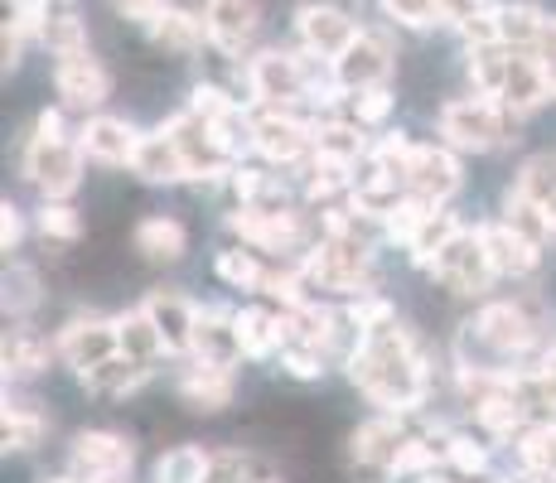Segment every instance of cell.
I'll return each instance as SVG.
<instances>
[{
  "mask_svg": "<svg viewBox=\"0 0 556 483\" xmlns=\"http://www.w3.org/2000/svg\"><path fill=\"white\" fill-rule=\"evenodd\" d=\"M349 382H354L378 411H392V416L421 411L426 396H431L426 353L397 315L368 329L363 348L354 353V363H349Z\"/></svg>",
  "mask_w": 556,
  "mask_h": 483,
  "instance_id": "obj_1",
  "label": "cell"
},
{
  "mask_svg": "<svg viewBox=\"0 0 556 483\" xmlns=\"http://www.w3.org/2000/svg\"><path fill=\"white\" fill-rule=\"evenodd\" d=\"M372 252H378V242L368 238H319L315 252L301 262V276L309 285V295L325 300H363L372 295Z\"/></svg>",
  "mask_w": 556,
  "mask_h": 483,
  "instance_id": "obj_2",
  "label": "cell"
},
{
  "mask_svg": "<svg viewBox=\"0 0 556 483\" xmlns=\"http://www.w3.org/2000/svg\"><path fill=\"white\" fill-rule=\"evenodd\" d=\"M83 145L63 136V112H39L35 136L25 145V179L45 193V203L68 199L83 185Z\"/></svg>",
  "mask_w": 556,
  "mask_h": 483,
  "instance_id": "obj_3",
  "label": "cell"
},
{
  "mask_svg": "<svg viewBox=\"0 0 556 483\" xmlns=\"http://www.w3.org/2000/svg\"><path fill=\"white\" fill-rule=\"evenodd\" d=\"M513 131H518V116L504 102H494V97L469 92V97H451L441 106V136L451 150L484 155V150H498L504 141H513Z\"/></svg>",
  "mask_w": 556,
  "mask_h": 483,
  "instance_id": "obj_4",
  "label": "cell"
},
{
  "mask_svg": "<svg viewBox=\"0 0 556 483\" xmlns=\"http://www.w3.org/2000/svg\"><path fill=\"white\" fill-rule=\"evenodd\" d=\"M426 276H431L441 290H451V295H469V300L489 295V285L498 281L494 266H489V252H484L479 228H459L455 238L441 246V256L426 266Z\"/></svg>",
  "mask_w": 556,
  "mask_h": 483,
  "instance_id": "obj_5",
  "label": "cell"
},
{
  "mask_svg": "<svg viewBox=\"0 0 556 483\" xmlns=\"http://www.w3.org/2000/svg\"><path fill=\"white\" fill-rule=\"evenodd\" d=\"M248 92L262 112H295V102H309L301 53L266 49L248 59Z\"/></svg>",
  "mask_w": 556,
  "mask_h": 483,
  "instance_id": "obj_6",
  "label": "cell"
},
{
  "mask_svg": "<svg viewBox=\"0 0 556 483\" xmlns=\"http://www.w3.org/2000/svg\"><path fill=\"white\" fill-rule=\"evenodd\" d=\"M136 465V445L122 431H78L68 449V474L78 483H122Z\"/></svg>",
  "mask_w": 556,
  "mask_h": 483,
  "instance_id": "obj_7",
  "label": "cell"
},
{
  "mask_svg": "<svg viewBox=\"0 0 556 483\" xmlns=\"http://www.w3.org/2000/svg\"><path fill=\"white\" fill-rule=\"evenodd\" d=\"M252 136H256V155L271 160L281 169L295 165H315V122L295 112H256L252 116Z\"/></svg>",
  "mask_w": 556,
  "mask_h": 483,
  "instance_id": "obj_8",
  "label": "cell"
},
{
  "mask_svg": "<svg viewBox=\"0 0 556 483\" xmlns=\"http://www.w3.org/2000/svg\"><path fill=\"white\" fill-rule=\"evenodd\" d=\"M59 343V363L73 372H88L98 368V363L116 358L122 353V334H116V315H98V309H88V315H73L68 325L53 334Z\"/></svg>",
  "mask_w": 556,
  "mask_h": 483,
  "instance_id": "obj_9",
  "label": "cell"
},
{
  "mask_svg": "<svg viewBox=\"0 0 556 483\" xmlns=\"http://www.w3.org/2000/svg\"><path fill=\"white\" fill-rule=\"evenodd\" d=\"M465 175H459V160L451 145H421L416 141L412 150V165H406V193L431 208H445V203L459 193Z\"/></svg>",
  "mask_w": 556,
  "mask_h": 483,
  "instance_id": "obj_10",
  "label": "cell"
},
{
  "mask_svg": "<svg viewBox=\"0 0 556 483\" xmlns=\"http://www.w3.org/2000/svg\"><path fill=\"white\" fill-rule=\"evenodd\" d=\"M406 440H412V431H406V416H392V411H378L372 421H363L354 435H349V459H354L358 469H372V474H388L397 469Z\"/></svg>",
  "mask_w": 556,
  "mask_h": 483,
  "instance_id": "obj_11",
  "label": "cell"
},
{
  "mask_svg": "<svg viewBox=\"0 0 556 483\" xmlns=\"http://www.w3.org/2000/svg\"><path fill=\"white\" fill-rule=\"evenodd\" d=\"M141 309L151 315V325L160 329V339H165L169 358H189V353H194L199 305L185 295V290H175V285H155V290H146Z\"/></svg>",
  "mask_w": 556,
  "mask_h": 483,
  "instance_id": "obj_12",
  "label": "cell"
},
{
  "mask_svg": "<svg viewBox=\"0 0 556 483\" xmlns=\"http://www.w3.org/2000/svg\"><path fill=\"white\" fill-rule=\"evenodd\" d=\"M295 35H301L305 53H315V59H325V63H339L363 29L339 5H301V15H295Z\"/></svg>",
  "mask_w": 556,
  "mask_h": 483,
  "instance_id": "obj_13",
  "label": "cell"
},
{
  "mask_svg": "<svg viewBox=\"0 0 556 483\" xmlns=\"http://www.w3.org/2000/svg\"><path fill=\"white\" fill-rule=\"evenodd\" d=\"M175 392H179V402H185L189 411L218 416V411H228V406L238 402V378H232L228 368H213V363L189 358L185 368L175 372Z\"/></svg>",
  "mask_w": 556,
  "mask_h": 483,
  "instance_id": "obj_14",
  "label": "cell"
},
{
  "mask_svg": "<svg viewBox=\"0 0 556 483\" xmlns=\"http://www.w3.org/2000/svg\"><path fill=\"white\" fill-rule=\"evenodd\" d=\"M334 78H339V88H344L349 97L368 92V88H388V78H392V45L382 35H358L354 45H349L344 59L334 63Z\"/></svg>",
  "mask_w": 556,
  "mask_h": 483,
  "instance_id": "obj_15",
  "label": "cell"
},
{
  "mask_svg": "<svg viewBox=\"0 0 556 483\" xmlns=\"http://www.w3.org/2000/svg\"><path fill=\"white\" fill-rule=\"evenodd\" d=\"M53 88H59L68 112H92V106L106 102L112 78H106V68L92 59V53H73V59L53 63Z\"/></svg>",
  "mask_w": 556,
  "mask_h": 483,
  "instance_id": "obj_16",
  "label": "cell"
},
{
  "mask_svg": "<svg viewBox=\"0 0 556 483\" xmlns=\"http://www.w3.org/2000/svg\"><path fill=\"white\" fill-rule=\"evenodd\" d=\"M189 358L213 363V368H238L248 358L238 334V309H199V329H194V353Z\"/></svg>",
  "mask_w": 556,
  "mask_h": 483,
  "instance_id": "obj_17",
  "label": "cell"
},
{
  "mask_svg": "<svg viewBox=\"0 0 556 483\" xmlns=\"http://www.w3.org/2000/svg\"><path fill=\"white\" fill-rule=\"evenodd\" d=\"M479 238H484V252H489V266H494L498 281H528L532 271L542 266V246H532L528 238L508 228V223H479Z\"/></svg>",
  "mask_w": 556,
  "mask_h": 483,
  "instance_id": "obj_18",
  "label": "cell"
},
{
  "mask_svg": "<svg viewBox=\"0 0 556 483\" xmlns=\"http://www.w3.org/2000/svg\"><path fill=\"white\" fill-rule=\"evenodd\" d=\"M131 175L141 179V185H185V179H194V169H189L179 141L160 126V131L141 136V145H136V155H131Z\"/></svg>",
  "mask_w": 556,
  "mask_h": 483,
  "instance_id": "obj_19",
  "label": "cell"
},
{
  "mask_svg": "<svg viewBox=\"0 0 556 483\" xmlns=\"http://www.w3.org/2000/svg\"><path fill=\"white\" fill-rule=\"evenodd\" d=\"M78 145H83V155L98 160V165L131 169V155H136V145H141V136H136V126L122 122V116H88L78 131Z\"/></svg>",
  "mask_w": 556,
  "mask_h": 483,
  "instance_id": "obj_20",
  "label": "cell"
},
{
  "mask_svg": "<svg viewBox=\"0 0 556 483\" xmlns=\"http://www.w3.org/2000/svg\"><path fill=\"white\" fill-rule=\"evenodd\" d=\"M203 20H208V45H218L228 59H238L248 49V39L256 35V0H208L203 5Z\"/></svg>",
  "mask_w": 556,
  "mask_h": 483,
  "instance_id": "obj_21",
  "label": "cell"
},
{
  "mask_svg": "<svg viewBox=\"0 0 556 483\" xmlns=\"http://www.w3.org/2000/svg\"><path fill=\"white\" fill-rule=\"evenodd\" d=\"M131 246L141 262L175 266V262H185V252H189V232H185V223L169 218V213H146L131 232Z\"/></svg>",
  "mask_w": 556,
  "mask_h": 483,
  "instance_id": "obj_22",
  "label": "cell"
},
{
  "mask_svg": "<svg viewBox=\"0 0 556 483\" xmlns=\"http://www.w3.org/2000/svg\"><path fill=\"white\" fill-rule=\"evenodd\" d=\"M151 372L155 368H146V363L116 353V358L98 363V368L78 372V382H83V392H88V396H102V402H126V396H136L146 382H151Z\"/></svg>",
  "mask_w": 556,
  "mask_h": 483,
  "instance_id": "obj_23",
  "label": "cell"
},
{
  "mask_svg": "<svg viewBox=\"0 0 556 483\" xmlns=\"http://www.w3.org/2000/svg\"><path fill=\"white\" fill-rule=\"evenodd\" d=\"M547 97H552V88H547V63H542V53H513V68H508V82H504L498 102H504L513 116H528V112H538Z\"/></svg>",
  "mask_w": 556,
  "mask_h": 483,
  "instance_id": "obj_24",
  "label": "cell"
},
{
  "mask_svg": "<svg viewBox=\"0 0 556 483\" xmlns=\"http://www.w3.org/2000/svg\"><path fill=\"white\" fill-rule=\"evenodd\" d=\"M0 358H5V378L10 382H25V378H39V372H49V363L59 358V343H49L39 329H29V325H15L5 334V348H0Z\"/></svg>",
  "mask_w": 556,
  "mask_h": 483,
  "instance_id": "obj_25",
  "label": "cell"
},
{
  "mask_svg": "<svg viewBox=\"0 0 556 483\" xmlns=\"http://www.w3.org/2000/svg\"><path fill=\"white\" fill-rule=\"evenodd\" d=\"M49 411L29 396H5V425H0V440H5L10 455H29V449L45 445L49 435Z\"/></svg>",
  "mask_w": 556,
  "mask_h": 483,
  "instance_id": "obj_26",
  "label": "cell"
},
{
  "mask_svg": "<svg viewBox=\"0 0 556 483\" xmlns=\"http://www.w3.org/2000/svg\"><path fill=\"white\" fill-rule=\"evenodd\" d=\"M368 141H363V126L358 122H319L315 126V160L325 165H344V169H358L368 160Z\"/></svg>",
  "mask_w": 556,
  "mask_h": 483,
  "instance_id": "obj_27",
  "label": "cell"
},
{
  "mask_svg": "<svg viewBox=\"0 0 556 483\" xmlns=\"http://www.w3.org/2000/svg\"><path fill=\"white\" fill-rule=\"evenodd\" d=\"M146 35H151V45L165 49V53H194L203 39H208V20L194 15V10H175V5H169L165 15L146 29Z\"/></svg>",
  "mask_w": 556,
  "mask_h": 483,
  "instance_id": "obj_28",
  "label": "cell"
},
{
  "mask_svg": "<svg viewBox=\"0 0 556 483\" xmlns=\"http://www.w3.org/2000/svg\"><path fill=\"white\" fill-rule=\"evenodd\" d=\"M238 334H242V348H248L252 363L262 358H276L281 353V309H262V305H242L238 309Z\"/></svg>",
  "mask_w": 556,
  "mask_h": 483,
  "instance_id": "obj_29",
  "label": "cell"
},
{
  "mask_svg": "<svg viewBox=\"0 0 556 483\" xmlns=\"http://www.w3.org/2000/svg\"><path fill=\"white\" fill-rule=\"evenodd\" d=\"M266 271H271V266H266L252 246H223V252L213 256V276L228 290H242V295H262Z\"/></svg>",
  "mask_w": 556,
  "mask_h": 483,
  "instance_id": "obj_30",
  "label": "cell"
},
{
  "mask_svg": "<svg viewBox=\"0 0 556 483\" xmlns=\"http://www.w3.org/2000/svg\"><path fill=\"white\" fill-rule=\"evenodd\" d=\"M498 29H504V49L513 53H542L552 20L538 5H504L498 10Z\"/></svg>",
  "mask_w": 556,
  "mask_h": 483,
  "instance_id": "obj_31",
  "label": "cell"
},
{
  "mask_svg": "<svg viewBox=\"0 0 556 483\" xmlns=\"http://www.w3.org/2000/svg\"><path fill=\"white\" fill-rule=\"evenodd\" d=\"M116 334H122V353L136 363H146V368H155L160 358H169L165 339H160V329L151 325V315H146L141 305L126 309V315H116Z\"/></svg>",
  "mask_w": 556,
  "mask_h": 483,
  "instance_id": "obj_32",
  "label": "cell"
},
{
  "mask_svg": "<svg viewBox=\"0 0 556 483\" xmlns=\"http://www.w3.org/2000/svg\"><path fill=\"white\" fill-rule=\"evenodd\" d=\"M208 469H213V449L208 445H169L155 465V483H208Z\"/></svg>",
  "mask_w": 556,
  "mask_h": 483,
  "instance_id": "obj_33",
  "label": "cell"
},
{
  "mask_svg": "<svg viewBox=\"0 0 556 483\" xmlns=\"http://www.w3.org/2000/svg\"><path fill=\"white\" fill-rule=\"evenodd\" d=\"M459 228H465V223H459V213H455V208H435L431 218H426L421 228H416V238L406 242V262L421 266V271H426V266H431L435 256H441V246L451 242Z\"/></svg>",
  "mask_w": 556,
  "mask_h": 483,
  "instance_id": "obj_34",
  "label": "cell"
},
{
  "mask_svg": "<svg viewBox=\"0 0 556 483\" xmlns=\"http://www.w3.org/2000/svg\"><path fill=\"white\" fill-rule=\"evenodd\" d=\"M498 223H508V228L518 232V238H528L532 246H552V242H556L547 213H542L532 199H522L518 189H508V193H504V213H498Z\"/></svg>",
  "mask_w": 556,
  "mask_h": 483,
  "instance_id": "obj_35",
  "label": "cell"
},
{
  "mask_svg": "<svg viewBox=\"0 0 556 483\" xmlns=\"http://www.w3.org/2000/svg\"><path fill=\"white\" fill-rule=\"evenodd\" d=\"M508 68H513V49L504 45H489V49H469V82H475V97H504V82H508Z\"/></svg>",
  "mask_w": 556,
  "mask_h": 483,
  "instance_id": "obj_36",
  "label": "cell"
},
{
  "mask_svg": "<svg viewBox=\"0 0 556 483\" xmlns=\"http://www.w3.org/2000/svg\"><path fill=\"white\" fill-rule=\"evenodd\" d=\"M53 59H73V53H88V25H83L73 10H59V15L45 20V35H39Z\"/></svg>",
  "mask_w": 556,
  "mask_h": 483,
  "instance_id": "obj_37",
  "label": "cell"
},
{
  "mask_svg": "<svg viewBox=\"0 0 556 483\" xmlns=\"http://www.w3.org/2000/svg\"><path fill=\"white\" fill-rule=\"evenodd\" d=\"M276 368H281L291 382H319L329 368V353L319 348V343H281Z\"/></svg>",
  "mask_w": 556,
  "mask_h": 483,
  "instance_id": "obj_38",
  "label": "cell"
},
{
  "mask_svg": "<svg viewBox=\"0 0 556 483\" xmlns=\"http://www.w3.org/2000/svg\"><path fill=\"white\" fill-rule=\"evenodd\" d=\"M39 300H45V281H39L35 266H10L5 271V315L25 319L29 309H39Z\"/></svg>",
  "mask_w": 556,
  "mask_h": 483,
  "instance_id": "obj_39",
  "label": "cell"
},
{
  "mask_svg": "<svg viewBox=\"0 0 556 483\" xmlns=\"http://www.w3.org/2000/svg\"><path fill=\"white\" fill-rule=\"evenodd\" d=\"M39 232H45L49 242H78L83 238V213L73 208V203H63V199H53L39 208Z\"/></svg>",
  "mask_w": 556,
  "mask_h": 483,
  "instance_id": "obj_40",
  "label": "cell"
},
{
  "mask_svg": "<svg viewBox=\"0 0 556 483\" xmlns=\"http://www.w3.org/2000/svg\"><path fill=\"white\" fill-rule=\"evenodd\" d=\"M208 483H266V479L256 474V455H252V449H213Z\"/></svg>",
  "mask_w": 556,
  "mask_h": 483,
  "instance_id": "obj_41",
  "label": "cell"
},
{
  "mask_svg": "<svg viewBox=\"0 0 556 483\" xmlns=\"http://www.w3.org/2000/svg\"><path fill=\"white\" fill-rule=\"evenodd\" d=\"M238 97H232L228 88H218V82H199V88L194 92H189V112H194V116H203V122H223V116H228V112H238Z\"/></svg>",
  "mask_w": 556,
  "mask_h": 483,
  "instance_id": "obj_42",
  "label": "cell"
},
{
  "mask_svg": "<svg viewBox=\"0 0 556 483\" xmlns=\"http://www.w3.org/2000/svg\"><path fill=\"white\" fill-rule=\"evenodd\" d=\"M392 106H397L392 88L354 92V122H358V126H378V122H388V116H392Z\"/></svg>",
  "mask_w": 556,
  "mask_h": 483,
  "instance_id": "obj_43",
  "label": "cell"
},
{
  "mask_svg": "<svg viewBox=\"0 0 556 483\" xmlns=\"http://www.w3.org/2000/svg\"><path fill=\"white\" fill-rule=\"evenodd\" d=\"M382 10H388V20H397V25H406V29L441 25V15H435V0H382Z\"/></svg>",
  "mask_w": 556,
  "mask_h": 483,
  "instance_id": "obj_44",
  "label": "cell"
},
{
  "mask_svg": "<svg viewBox=\"0 0 556 483\" xmlns=\"http://www.w3.org/2000/svg\"><path fill=\"white\" fill-rule=\"evenodd\" d=\"M106 5H112L122 20H131V25H146V29H151L155 20L169 10V0H106Z\"/></svg>",
  "mask_w": 556,
  "mask_h": 483,
  "instance_id": "obj_45",
  "label": "cell"
},
{
  "mask_svg": "<svg viewBox=\"0 0 556 483\" xmlns=\"http://www.w3.org/2000/svg\"><path fill=\"white\" fill-rule=\"evenodd\" d=\"M435 15H441V25L465 29L469 20L489 15V0H435Z\"/></svg>",
  "mask_w": 556,
  "mask_h": 483,
  "instance_id": "obj_46",
  "label": "cell"
},
{
  "mask_svg": "<svg viewBox=\"0 0 556 483\" xmlns=\"http://www.w3.org/2000/svg\"><path fill=\"white\" fill-rule=\"evenodd\" d=\"M20 238H25V218H20L15 203H5V208H0V246L20 252Z\"/></svg>",
  "mask_w": 556,
  "mask_h": 483,
  "instance_id": "obj_47",
  "label": "cell"
},
{
  "mask_svg": "<svg viewBox=\"0 0 556 483\" xmlns=\"http://www.w3.org/2000/svg\"><path fill=\"white\" fill-rule=\"evenodd\" d=\"M532 372H538V378H542V386H547V396L556 402V343H552V348H547V358H542V363H538V368H532Z\"/></svg>",
  "mask_w": 556,
  "mask_h": 483,
  "instance_id": "obj_48",
  "label": "cell"
},
{
  "mask_svg": "<svg viewBox=\"0 0 556 483\" xmlns=\"http://www.w3.org/2000/svg\"><path fill=\"white\" fill-rule=\"evenodd\" d=\"M542 63H547V88H552V97H556V49L542 53Z\"/></svg>",
  "mask_w": 556,
  "mask_h": 483,
  "instance_id": "obj_49",
  "label": "cell"
},
{
  "mask_svg": "<svg viewBox=\"0 0 556 483\" xmlns=\"http://www.w3.org/2000/svg\"><path fill=\"white\" fill-rule=\"evenodd\" d=\"M49 483H78V479H73V474H63V479H49Z\"/></svg>",
  "mask_w": 556,
  "mask_h": 483,
  "instance_id": "obj_50",
  "label": "cell"
},
{
  "mask_svg": "<svg viewBox=\"0 0 556 483\" xmlns=\"http://www.w3.org/2000/svg\"><path fill=\"white\" fill-rule=\"evenodd\" d=\"M266 483H276V479H266Z\"/></svg>",
  "mask_w": 556,
  "mask_h": 483,
  "instance_id": "obj_51",
  "label": "cell"
}]
</instances>
